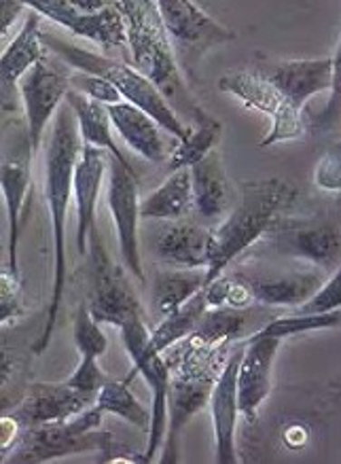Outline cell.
<instances>
[{
  "mask_svg": "<svg viewBox=\"0 0 341 464\" xmlns=\"http://www.w3.org/2000/svg\"><path fill=\"white\" fill-rule=\"evenodd\" d=\"M255 295L257 304L263 305H287L299 307L322 286L318 272H293L274 276H248L244 278Z\"/></svg>",
  "mask_w": 341,
  "mask_h": 464,
  "instance_id": "obj_24",
  "label": "cell"
},
{
  "mask_svg": "<svg viewBox=\"0 0 341 464\" xmlns=\"http://www.w3.org/2000/svg\"><path fill=\"white\" fill-rule=\"evenodd\" d=\"M28 9L45 15L60 26L71 30L73 34L90 39L104 49H117L128 45V30H125L123 15L119 14L117 5L111 3L100 14H81L68 0H54V3H26Z\"/></svg>",
  "mask_w": 341,
  "mask_h": 464,
  "instance_id": "obj_12",
  "label": "cell"
},
{
  "mask_svg": "<svg viewBox=\"0 0 341 464\" xmlns=\"http://www.w3.org/2000/svg\"><path fill=\"white\" fill-rule=\"evenodd\" d=\"M66 104L71 106L74 117H77L81 142L90 144V147L109 150L112 158L122 161L123 166L132 168L130 161L125 160V155L122 153V149L117 147L115 140H112V131H111L112 121L109 115V106L83 96V93L73 90V87L66 96Z\"/></svg>",
  "mask_w": 341,
  "mask_h": 464,
  "instance_id": "obj_26",
  "label": "cell"
},
{
  "mask_svg": "<svg viewBox=\"0 0 341 464\" xmlns=\"http://www.w3.org/2000/svg\"><path fill=\"white\" fill-rule=\"evenodd\" d=\"M314 183L322 191H341V147H335L322 155L316 164Z\"/></svg>",
  "mask_w": 341,
  "mask_h": 464,
  "instance_id": "obj_38",
  "label": "cell"
},
{
  "mask_svg": "<svg viewBox=\"0 0 341 464\" xmlns=\"http://www.w3.org/2000/svg\"><path fill=\"white\" fill-rule=\"evenodd\" d=\"M43 41H45V47L52 49L54 53H58L68 66L77 68L79 72L98 74V77L111 81V83L122 92L125 102L142 109L147 115L153 117L155 121L161 125L163 131H168V134L176 138L179 142L187 140L189 134H191L193 128H189V125L176 115L172 106L166 102V98L157 92V87L153 83H149L136 68L122 64V62L117 60L104 58V55L100 53L87 52V49H81L77 45H71V43L62 41L58 36L43 34Z\"/></svg>",
  "mask_w": 341,
  "mask_h": 464,
  "instance_id": "obj_4",
  "label": "cell"
},
{
  "mask_svg": "<svg viewBox=\"0 0 341 464\" xmlns=\"http://www.w3.org/2000/svg\"><path fill=\"white\" fill-rule=\"evenodd\" d=\"M206 286V269H170L160 272L153 285V299L161 316L172 314Z\"/></svg>",
  "mask_w": 341,
  "mask_h": 464,
  "instance_id": "obj_29",
  "label": "cell"
},
{
  "mask_svg": "<svg viewBox=\"0 0 341 464\" xmlns=\"http://www.w3.org/2000/svg\"><path fill=\"white\" fill-rule=\"evenodd\" d=\"M106 199L117 229L119 248L125 267L144 282V269L141 259V244H138V218H141V202H138V179L132 168L111 155L109 160V189Z\"/></svg>",
  "mask_w": 341,
  "mask_h": 464,
  "instance_id": "obj_10",
  "label": "cell"
},
{
  "mask_svg": "<svg viewBox=\"0 0 341 464\" xmlns=\"http://www.w3.org/2000/svg\"><path fill=\"white\" fill-rule=\"evenodd\" d=\"M217 85L220 92L231 93L233 98H238L248 109H255L271 117L274 125H271L269 134L258 144L261 149L274 147L278 142L295 140V138L303 136V131H306L301 111L295 109L268 77H261V74L255 72L233 71L225 72Z\"/></svg>",
  "mask_w": 341,
  "mask_h": 464,
  "instance_id": "obj_8",
  "label": "cell"
},
{
  "mask_svg": "<svg viewBox=\"0 0 341 464\" xmlns=\"http://www.w3.org/2000/svg\"><path fill=\"white\" fill-rule=\"evenodd\" d=\"M33 144L30 138L24 142V147H17L15 153H7L3 161V196L5 204H7V217H9V266L7 269L17 274V248H20V236H22V215L24 204L28 199L30 191V174H33ZM20 276V274H17Z\"/></svg>",
  "mask_w": 341,
  "mask_h": 464,
  "instance_id": "obj_18",
  "label": "cell"
},
{
  "mask_svg": "<svg viewBox=\"0 0 341 464\" xmlns=\"http://www.w3.org/2000/svg\"><path fill=\"white\" fill-rule=\"evenodd\" d=\"M193 206L200 217L214 221L229 208V183L217 150H210L204 160L191 166Z\"/></svg>",
  "mask_w": 341,
  "mask_h": 464,
  "instance_id": "obj_25",
  "label": "cell"
},
{
  "mask_svg": "<svg viewBox=\"0 0 341 464\" xmlns=\"http://www.w3.org/2000/svg\"><path fill=\"white\" fill-rule=\"evenodd\" d=\"M157 7H160L161 22L174 45L176 60L189 72L208 49L236 39L229 28L212 20L191 0H161L157 3Z\"/></svg>",
  "mask_w": 341,
  "mask_h": 464,
  "instance_id": "obj_9",
  "label": "cell"
},
{
  "mask_svg": "<svg viewBox=\"0 0 341 464\" xmlns=\"http://www.w3.org/2000/svg\"><path fill=\"white\" fill-rule=\"evenodd\" d=\"M104 411L93 403L81 411L79 416L64 422L39 424L33 429H24L17 443L14 445L7 462H49L62 456L81 454V451H104L112 450L111 432H100Z\"/></svg>",
  "mask_w": 341,
  "mask_h": 464,
  "instance_id": "obj_5",
  "label": "cell"
},
{
  "mask_svg": "<svg viewBox=\"0 0 341 464\" xmlns=\"http://www.w3.org/2000/svg\"><path fill=\"white\" fill-rule=\"evenodd\" d=\"M71 3L74 9L81 11V14H100V11L111 5V3H104V0H71Z\"/></svg>",
  "mask_w": 341,
  "mask_h": 464,
  "instance_id": "obj_41",
  "label": "cell"
},
{
  "mask_svg": "<svg viewBox=\"0 0 341 464\" xmlns=\"http://www.w3.org/2000/svg\"><path fill=\"white\" fill-rule=\"evenodd\" d=\"M73 335L74 346H77L81 359L85 361H98L100 356H104L106 348H109L106 335L100 329V323L92 316L87 304H81L77 314H74Z\"/></svg>",
  "mask_w": 341,
  "mask_h": 464,
  "instance_id": "obj_33",
  "label": "cell"
},
{
  "mask_svg": "<svg viewBox=\"0 0 341 464\" xmlns=\"http://www.w3.org/2000/svg\"><path fill=\"white\" fill-rule=\"evenodd\" d=\"M223 128L220 123H210V125H198V128L191 130L187 140L179 142V147L172 150L170 155V172L182 170V168H191L206 158L210 150H214V144L219 142V136Z\"/></svg>",
  "mask_w": 341,
  "mask_h": 464,
  "instance_id": "obj_31",
  "label": "cell"
},
{
  "mask_svg": "<svg viewBox=\"0 0 341 464\" xmlns=\"http://www.w3.org/2000/svg\"><path fill=\"white\" fill-rule=\"evenodd\" d=\"M115 5L119 14L123 15L125 30H128V47L136 71L149 83H153L176 115L187 117L193 128L217 123V119L208 115L187 90L174 45L163 26L157 3L125 0V3Z\"/></svg>",
  "mask_w": 341,
  "mask_h": 464,
  "instance_id": "obj_1",
  "label": "cell"
},
{
  "mask_svg": "<svg viewBox=\"0 0 341 464\" xmlns=\"http://www.w3.org/2000/svg\"><path fill=\"white\" fill-rule=\"evenodd\" d=\"M90 307L92 316L100 324H112V327H123L125 323L142 314L141 299L130 285L123 267L115 266L106 255V248L100 240L98 229L90 236Z\"/></svg>",
  "mask_w": 341,
  "mask_h": 464,
  "instance_id": "obj_7",
  "label": "cell"
},
{
  "mask_svg": "<svg viewBox=\"0 0 341 464\" xmlns=\"http://www.w3.org/2000/svg\"><path fill=\"white\" fill-rule=\"evenodd\" d=\"M337 310H341V267L335 269L326 282H322V286L306 304L297 307V314H325Z\"/></svg>",
  "mask_w": 341,
  "mask_h": 464,
  "instance_id": "obj_34",
  "label": "cell"
},
{
  "mask_svg": "<svg viewBox=\"0 0 341 464\" xmlns=\"http://www.w3.org/2000/svg\"><path fill=\"white\" fill-rule=\"evenodd\" d=\"M20 92L26 106V134L36 153L41 149V138L49 119L58 115L62 102L71 92V79L41 62L20 81Z\"/></svg>",
  "mask_w": 341,
  "mask_h": 464,
  "instance_id": "obj_15",
  "label": "cell"
},
{
  "mask_svg": "<svg viewBox=\"0 0 341 464\" xmlns=\"http://www.w3.org/2000/svg\"><path fill=\"white\" fill-rule=\"evenodd\" d=\"M242 343L244 354L238 369V405L239 413L248 422H255L258 410L271 392V373L282 340L250 335Z\"/></svg>",
  "mask_w": 341,
  "mask_h": 464,
  "instance_id": "obj_14",
  "label": "cell"
},
{
  "mask_svg": "<svg viewBox=\"0 0 341 464\" xmlns=\"http://www.w3.org/2000/svg\"><path fill=\"white\" fill-rule=\"evenodd\" d=\"M66 384L73 386V388H79V391L98 394L100 388H102L106 382H104L102 372H100L98 361L81 359L79 367L74 369V373L66 380Z\"/></svg>",
  "mask_w": 341,
  "mask_h": 464,
  "instance_id": "obj_39",
  "label": "cell"
},
{
  "mask_svg": "<svg viewBox=\"0 0 341 464\" xmlns=\"http://www.w3.org/2000/svg\"><path fill=\"white\" fill-rule=\"evenodd\" d=\"M341 327V310L337 312H325V314H295L293 316H280L276 321L265 324V327L255 335L263 337H293L299 334H309V331L320 329H335Z\"/></svg>",
  "mask_w": 341,
  "mask_h": 464,
  "instance_id": "obj_32",
  "label": "cell"
},
{
  "mask_svg": "<svg viewBox=\"0 0 341 464\" xmlns=\"http://www.w3.org/2000/svg\"><path fill=\"white\" fill-rule=\"evenodd\" d=\"M81 134L77 117L68 104H62L58 115H55V125L52 140L47 147V161H45V198L49 206V217H52V237H54V291L52 301H49L47 323L43 329L41 340L34 343V353L43 354L54 337L55 323L62 307V297H64L66 286V217L68 204L73 196V179L74 166H77L81 153Z\"/></svg>",
  "mask_w": 341,
  "mask_h": 464,
  "instance_id": "obj_2",
  "label": "cell"
},
{
  "mask_svg": "<svg viewBox=\"0 0 341 464\" xmlns=\"http://www.w3.org/2000/svg\"><path fill=\"white\" fill-rule=\"evenodd\" d=\"M210 310L206 301V291L201 288L200 293H195L187 304H182L179 310L172 314L163 316L147 343V353L151 354H163L168 348H172L174 343H179L193 334L201 323V318L206 316V312Z\"/></svg>",
  "mask_w": 341,
  "mask_h": 464,
  "instance_id": "obj_28",
  "label": "cell"
},
{
  "mask_svg": "<svg viewBox=\"0 0 341 464\" xmlns=\"http://www.w3.org/2000/svg\"><path fill=\"white\" fill-rule=\"evenodd\" d=\"M26 3H3V17H0V30H3V41H7V34L11 26H14L15 20H20V15L28 14Z\"/></svg>",
  "mask_w": 341,
  "mask_h": 464,
  "instance_id": "obj_40",
  "label": "cell"
},
{
  "mask_svg": "<svg viewBox=\"0 0 341 464\" xmlns=\"http://www.w3.org/2000/svg\"><path fill=\"white\" fill-rule=\"evenodd\" d=\"M109 150L83 144L73 179V198L77 206V250L90 253V236L96 227V204L102 189L104 170H109Z\"/></svg>",
  "mask_w": 341,
  "mask_h": 464,
  "instance_id": "obj_17",
  "label": "cell"
},
{
  "mask_svg": "<svg viewBox=\"0 0 341 464\" xmlns=\"http://www.w3.org/2000/svg\"><path fill=\"white\" fill-rule=\"evenodd\" d=\"M295 187L280 179L244 183L242 199L223 225L212 231V256L206 269V286L223 276L225 267H229V263L248 250L258 237L274 229V223L295 204Z\"/></svg>",
  "mask_w": 341,
  "mask_h": 464,
  "instance_id": "obj_3",
  "label": "cell"
},
{
  "mask_svg": "<svg viewBox=\"0 0 341 464\" xmlns=\"http://www.w3.org/2000/svg\"><path fill=\"white\" fill-rule=\"evenodd\" d=\"M214 234L200 225L179 223L161 229L155 253L172 269H208L212 256Z\"/></svg>",
  "mask_w": 341,
  "mask_h": 464,
  "instance_id": "obj_21",
  "label": "cell"
},
{
  "mask_svg": "<svg viewBox=\"0 0 341 464\" xmlns=\"http://www.w3.org/2000/svg\"><path fill=\"white\" fill-rule=\"evenodd\" d=\"M278 234V248L284 255L312 263L325 272L341 267V229L335 223L297 225Z\"/></svg>",
  "mask_w": 341,
  "mask_h": 464,
  "instance_id": "obj_19",
  "label": "cell"
},
{
  "mask_svg": "<svg viewBox=\"0 0 341 464\" xmlns=\"http://www.w3.org/2000/svg\"><path fill=\"white\" fill-rule=\"evenodd\" d=\"M193 206V180L191 168H182L170 174L161 187L141 202V218L151 221H176L185 217Z\"/></svg>",
  "mask_w": 341,
  "mask_h": 464,
  "instance_id": "obj_27",
  "label": "cell"
},
{
  "mask_svg": "<svg viewBox=\"0 0 341 464\" xmlns=\"http://www.w3.org/2000/svg\"><path fill=\"white\" fill-rule=\"evenodd\" d=\"M96 405L104 413L119 416L132 426H138V429L147 432L151 429V411L132 394L130 388L125 386V382H106L100 388Z\"/></svg>",
  "mask_w": 341,
  "mask_h": 464,
  "instance_id": "obj_30",
  "label": "cell"
},
{
  "mask_svg": "<svg viewBox=\"0 0 341 464\" xmlns=\"http://www.w3.org/2000/svg\"><path fill=\"white\" fill-rule=\"evenodd\" d=\"M22 316V282L20 276L5 269L0 274V323L7 327Z\"/></svg>",
  "mask_w": 341,
  "mask_h": 464,
  "instance_id": "obj_36",
  "label": "cell"
},
{
  "mask_svg": "<svg viewBox=\"0 0 341 464\" xmlns=\"http://www.w3.org/2000/svg\"><path fill=\"white\" fill-rule=\"evenodd\" d=\"M109 115L112 128L128 142L132 150H136L138 155H142L149 161H163L168 158V147L163 142L161 125L142 109L130 102H122L109 106Z\"/></svg>",
  "mask_w": 341,
  "mask_h": 464,
  "instance_id": "obj_23",
  "label": "cell"
},
{
  "mask_svg": "<svg viewBox=\"0 0 341 464\" xmlns=\"http://www.w3.org/2000/svg\"><path fill=\"white\" fill-rule=\"evenodd\" d=\"M45 41L41 33V15L30 9L24 17L20 33L14 36L5 49L3 60H0V74H3V92H5V109H11V93L20 87V81L41 64L45 55Z\"/></svg>",
  "mask_w": 341,
  "mask_h": 464,
  "instance_id": "obj_20",
  "label": "cell"
},
{
  "mask_svg": "<svg viewBox=\"0 0 341 464\" xmlns=\"http://www.w3.org/2000/svg\"><path fill=\"white\" fill-rule=\"evenodd\" d=\"M244 354V343L233 350L220 369L210 394V413L214 429V460L219 464H236V432H238V369Z\"/></svg>",
  "mask_w": 341,
  "mask_h": 464,
  "instance_id": "obj_13",
  "label": "cell"
},
{
  "mask_svg": "<svg viewBox=\"0 0 341 464\" xmlns=\"http://www.w3.org/2000/svg\"><path fill=\"white\" fill-rule=\"evenodd\" d=\"M219 373L220 369L212 367H191L174 372L168 394V430L160 462L170 464L179 460L176 451H179L180 432L195 413L204 410L206 403H210V394Z\"/></svg>",
  "mask_w": 341,
  "mask_h": 464,
  "instance_id": "obj_11",
  "label": "cell"
},
{
  "mask_svg": "<svg viewBox=\"0 0 341 464\" xmlns=\"http://www.w3.org/2000/svg\"><path fill=\"white\" fill-rule=\"evenodd\" d=\"M71 87L77 90L83 96L96 100V102H102L106 106H115L122 104L125 100H122V92L117 90L111 81H106L104 77H98V74H90V72H77L74 77H71Z\"/></svg>",
  "mask_w": 341,
  "mask_h": 464,
  "instance_id": "obj_35",
  "label": "cell"
},
{
  "mask_svg": "<svg viewBox=\"0 0 341 464\" xmlns=\"http://www.w3.org/2000/svg\"><path fill=\"white\" fill-rule=\"evenodd\" d=\"M96 397L98 394L79 391V388L68 386L66 382L64 384H33L11 418H15L24 429L64 422L92 407L96 403Z\"/></svg>",
  "mask_w": 341,
  "mask_h": 464,
  "instance_id": "obj_16",
  "label": "cell"
},
{
  "mask_svg": "<svg viewBox=\"0 0 341 464\" xmlns=\"http://www.w3.org/2000/svg\"><path fill=\"white\" fill-rule=\"evenodd\" d=\"M122 337L123 346L128 350L134 373H141L151 391V429L144 450V462H153L163 448L168 430V394L170 382H172V369L163 361L161 354L147 353L151 334L144 324V316H136L123 324Z\"/></svg>",
  "mask_w": 341,
  "mask_h": 464,
  "instance_id": "obj_6",
  "label": "cell"
},
{
  "mask_svg": "<svg viewBox=\"0 0 341 464\" xmlns=\"http://www.w3.org/2000/svg\"><path fill=\"white\" fill-rule=\"evenodd\" d=\"M328 93H331V98H328L326 106L322 109L320 115L314 119L316 130L333 128V125H337L341 119V39L333 55V81Z\"/></svg>",
  "mask_w": 341,
  "mask_h": 464,
  "instance_id": "obj_37",
  "label": "cell"
},
{
  "mask_svg": "<svg viewBox=\"0 0 341 464\" xmlns=\"http://www.w3.org/2000/svg\"><path fill=\"white\" fill-rule=\"evenodd\" d=\"M268 79L295 109L303 111L309 98L331 90L333 58L282 62L268 74Z\"/></svg>",
  "mask_w": 341,
  "mask_h": 464,
  "instance_id": "obj_22",
  "label": "cell"
}]
</instances>
